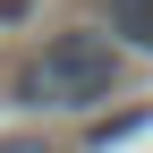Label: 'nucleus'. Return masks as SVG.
I'll return each mask as SVG.
<instances>
[{"mask_svg":"<svg viewBox=\"0 0 153 153\" xmlns=\"http://www.w3.org/2000/svg\"><path fill=\"white\" fill-rule=\"evenodd\" d=\"M119 68H128V51L111 43L102 26H60L17 68V102L26 111H94V102H111Z\"/></svg>","mask_w":153,"mask_h":153,"instance_id":"1","label":"nucleus"},{"mask_svg":"<svg viewBox=\"0 0 153 153\" xmlns=\"http://www.w3.org/2000/svg\"><path fill=\"white\" fill-rule=\"evenodd\" d=\"M102 34L128 51H153V0H102Z\"/></svg>","mask_w":153,"mask_h":153,"instance_id":"2","label":"nucleus"},{"mask_svg":"<svg viewBox=\"0 0 153 153\" xmlns=\"http://www.w3.org/2000/svg\"><path fill=\"white\" fill-rule=\"evenodd\" d=\"M0 153H51L43 136H0Z\"/></svg>","mask_w":153,"mask_h":153,"instance_id":"3","label":"nucleus"}]
</instances>
